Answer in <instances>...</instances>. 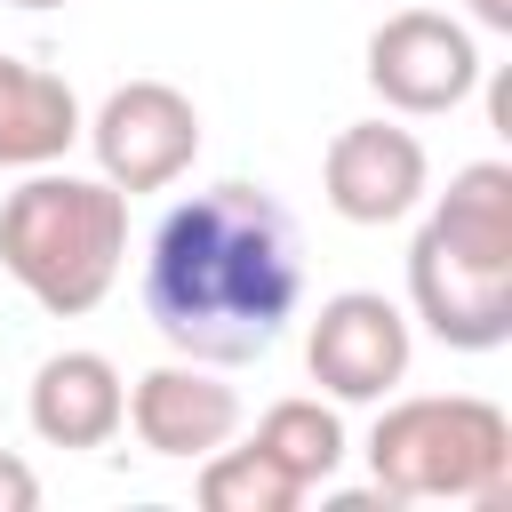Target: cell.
<instances>
[{
  "label": "cell",
  "mask_w": 512,
  "mask_h": 512,
  "mask_svg": "<svg viewBox=\"0 0 512 512\" xmlns=\"http://www.w3.org/2000/svg\"><path fill=\"white\" fill-rule=\"evenodd\" d=\"M416 360V328L384 288H336L320 296L304 328V368L336 408H376Z\"/></svg>",
  "instance_id": "obj_5"
},
{
  "label": "cell",
  "mask_w": 512,
  "mask_h": 512,
  "mask_svg": "<svg viewBox=\"0 0 512 512\" xmlns=\"http://www.w3.org/2000/svg\"><path fill=\"white\" fill-rule=\"evenodd\" d=\"M424 224H432L448 248L480 256V264H512V168H504V160L456 168L448 192L424 208Z\"/></svg>",
  "instance_id": "obj_12"
},
{
  "label": "cell",
  "mask_w": 512,
  "mask_h": 512,
  "mask_svg": "<svg viewBox=\"0 0 512 512\" xmlns=\"http://www.w3.org/2000/svg\"><path fill=\"white\" fill-rule=\"evenodd\" d=\"M128 264V192L72 168H24L0 200V272L56 320H80L112 296Z\"/></svg>",
  "instance_id": "obj_2"
},
{
  "label": "cell",
  "mask_w": 512,
  "mask_h": 512,
  "mask_svg": "<svg viewBox=\"0 0 512 512\" xmlns=\"http://www.w3.org/2000/svg\"><path fill=\"white\" fill-rule=\"evenodd\" d=\"M200 504H208V512H296L304 488H296L256 440H248V448L224 440V448L200 456Z\"/></svg>",
  "instance_id": "obj_14"
},
{
  "label": "cell",
  "mask_w": 512,
  "mask_h": 512,
  "mask_svg": "<svg viewBox=\"0 0 512 512\" xmlns=\"http://www.w3.org/2000/svg\"><path fill=\"white\" fill-rule=\"evenodd\" d=\"M368 480L384 504H504L512 488V416L480 392H416L368 424Z\"/></svg>",
  "instance_id": "obj_3"
},
{
  "label": "cell",
  "mask_w": 512,
  "mask_h": 512,
  "mask_svg": "<svg viewBox=\"0 0 512 512\" xmlns=\"http://www.w3.org/2000/svg\"><path fill=\"white\" fill-rule=\"evenodd\" d=\"M296 304H304V240L264 184L224 176L152 224L144 320L160 328L168 352L248 368L288 336Z\"/></svg>",
  "instance_id": "obj_1"
},
{
  "label": "cell",
  "mask_w": 512,
  "mask_h": 512,
  "mask_svg": "<svg viewBox=\"0 0 512 512\" xmlns=\"http://www.w3.org/2000/svg\"><path fill=\"white\" fill-rule=\"evenodd\" d=\"M480 32H512V0H464Z\"/></svg>",
  "instance_id": "obj_16"
},
{
  "label": "cell",
  "mask_w": 512,
  "mask_h": 512,
  "mask_svg": "<svg viewBox=\"0 0 512 512\" xmlns=\"http://www.w3.org/2000/svg\"><path fill=\"white\" fill-rule=\"evenodd\" d=\"M16 8H64V0H16Z\"/></svg>",
  "instance_id": "obj_17"
},
{
  "label": "cell",
  "mask_w": 512,
  "mask_h": 512,
  "mask_svg": "<svg viewBox=\"0 0 512 512\" xmlns=\"http://www.w3.org/2000/svg\"><path fill=\"white\" fill-rule=\"evenodd\" d=\"M80 96L64 72L0 48V168H48L80 144Z\"/></svg>",
  "instance_id": "obj_11"
},
{
  "label": "cell",
  "mask_w": 512,
  "mask_h": 512,
  "mask_svg": "<svg viewBox=\"0 0 512 512\" xmlns=\"http://www.w3.org/2000/svg\"><path fill=\"white\" fill-rule=\"evenodd\" d=\"M480 40L472 24L440 16V8H400L368 32V88L384 96V112L400 120H432V112H456L472 88H480Z\"/></svg>",
  "instance_id": "obj_6"
},
{
  "label": "cell",
  "mask_w": 512,
  "mask_h": 512,
  "mask_svg": "<svg viewBox=\"0 0 512 512\" xmlns=\"http://www.w3.org/2000/svg\"><path fill=\"white\" fill-rule=\"evenodd\" d=\"M408 312L448 344V352H496L512 344V264H480L448 248L432 224L408 240Z\"/></svg>",
  "instance_id": "obj_7"
},
{
  "label": "cell",
  "mask_w": 512,
  "mask_h": 512,
  "mask_svg": "<svg viewBox=\"0 0 512 512\" xmlns=\"http://www.w3.org/2000/svg\"><path fill=\"white\" fill-rule=\"evenodd\" d=\"M32 504H40V472L0 448V512H32Z\"/></svg>",
  "instance_id": "obj_15"
},
{
  "label": "cell",
  "mask_w": 512,
  "mask_h": 512,
  "mask_svg": "<svg viewBox=\"0 0 512 512\" xmlns=\"http://www.w3.org/2000/svg\"><path fill=\"white\" fill-rule=\"evenodd\" d=\"M424 184H432V160H424V136L400 128V120H352L328 136V160H320V192L344 224H400L424 208Z\"/></svg>",
  "instance_id": "obj_8"
},
{
  "label": "cell",
  "mask_w": 512,
  "mask_h": 512,
  "mask_svg": "<svg viewBox=\"0 0 512 512\" xmlns=\"http://www.w3.org/2000/svg\"><path fill=\"white\" fill-rule=\"evenodd\" d=\"M88 152H96V176L120 184L128 200L136 192H168L192 160H200V104L176 88V80H120L88 120H80Z\"/></svg>",
  "instance_id": "obj_4"
},
{
  "label": "cell",
  "mask_w": 512,
  "mask_h": 512,
  "mask_svg": "<svg viewBox=\"0 0 512 512\" xmlns=\"http://www.w3.org/2000/svg\"><path fill=\"white\" fill-rule=\"evenodd\" d=\"M256 448L312 496V488H328L336 472H344V416H336V400H320V392H296V400H272L264 416H256Z\"/></svg>",
  "instance_id": "obj_13"
},
{
  "label": "cell",
  "mask_w": 512,
  "mask_h": 512,
  "mask_svg": "<svg viewBox=\"0 0 512 512\" xmlns=\"http://www.w3.org/2000/svg\"><path fill=\"white\" fill-rule=\"evenodd\" d=\"M24 416L48 448H104L128 416V384L104 352L72 344V352H48L32 368V392H24Z\"/></svg>",
  "instance_id": "obj_10"
},
{
  "label": "cell",
  "mask_w": 512,
  "mask_h": 512,
  "mask_svg": "<svg viewBox=\"0 0 512 512\" xmlns=\"http://www.w3.org/2000/svg\"><path fill=\"white\" fill-rule=\"evenodd\" d=\"M144 456H168V464H200L208 448H224L240 432V392L208 368V360H160L128 384V416H120Z\"/></svg>",
  "instance_id": "obj_9"
}]
</instances>
